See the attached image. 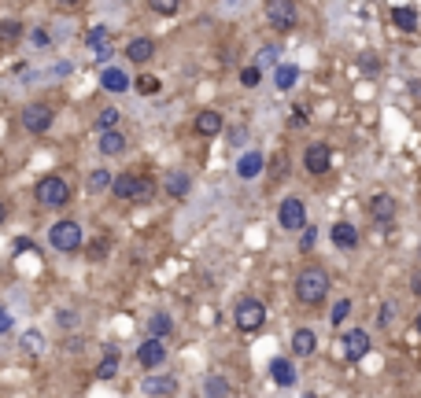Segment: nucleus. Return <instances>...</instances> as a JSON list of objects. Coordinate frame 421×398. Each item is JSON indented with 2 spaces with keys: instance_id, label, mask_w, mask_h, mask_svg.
Returning <instances> with one entry per match:
<instances>
[{
  "instance_id": "obj_47",
  "label": "nucleus",
  "mask_w": 421,
  "mask_h": 398,
  "mask_svg": "<svg viewBox=\"0 0 421 398\" xmlns=\"http://www.w3.org/2000/svg\"><path fill=\"white\" fill-rule=\"evenodd\" d=\"M8 218V207H4V199H0V222H4Z\"/></svg>"
},
{
  "instance_id": "obj_20",
  "label": "nucleus",
  "mask_w": 421,
  "mask_h": 398,
  "mask_svg": "<svg viewBox=\"0 0 421 398\" xmlns=\"http://www.w3.org/2000/svg\"><path fill=\"white\" fill-rule=\"evenodd\" d=\"M152 56H155V41L152 37H134L126 44V59L129 63H148Z\"/></svg>"
},
{
  "instance_id": "obj_45",
  "label": "nucleus",
  "mask_w": 421,
  "mask_h": 398,
  "mask_svg": "<svg viewBox=\"0 0 421 398\" xmlns=\"http://www.w3.org/2000/svg\"><path fill=\"white\" fill-rule=\"evenodd\" d=\"M362 71L374 74V71H377V59H374V56H362Z\"/></svg>"
},
{
  "instance_id": "obj_26",
  "label": "nucleus",
  "mask_w": 421,
  "mask_h": 398,
  "mask_svg": "<svg viewBox=\"0 0 421 398\" xmlns=\"http://www.w3.org/2000/svg\"><path fill=\"white\" fill-rule=\"evenodd\" d=\"M170 332H174L170 313H152V318H148V339H167Z\"/></svg>"
},
{
  "instance_id": "obj_38",
  "label": "nucleus",
  "mask_w": 421,
  "mask_h": 398,
  "mask_svg": "<svg viewBox=\"0 0 421 398\" xmlns=\"http://www.w3.org/2000/svg\"><path fill=\"white\" fill-rule=\"evenodd\" d=\"M314 240H318V229H314V225H307V229H303V236H300V251H311Z\"/></svg>"
},
{
  "instance_id": "obj_16",
  "label": "nucleus",
  "mask_w": 421,
  "mask_h": 398,
  "mask_svg": "<svg viewBox=\"0 0 421 398\" xmlns=\"http://www.w3.org/2000/svg\"><path fill=\"white\" fill-rule=\"evenodd\" d=\"M263 166H266L263 152H244V155H240V162H237V177L240 181H255L259 174H263Z\"/></svg>"
},
{
  "instance_id": "obj_44",
  "label": "nucleus",
  "mask_w": 421,
  "mask_h": 398,
  "mask_svg": "<svg viewBox=\"0 0 421 398\" xmlns=\"http://www.w3.org/2000/svg\"><path fill=\"white\" fill-rule=\"evenodd\" d=\"M30 41H34V44H48V33L45 30H34V33H30Z\"/></svg>"
},
{
  "instance_id": "obj_1",
  "label": "nucleus",
  "mask_w": 421,
  "mask_h": 398,
  "mask_svg": "<svg viewBox=\"0 0 421 398\" xmlns=\"http://www.w3.org/2000/svg\"><path fill=\"white\" fill-rule=\"evenodd\" d=\"M329 288H333V280L321 265H307V270H300V277H296V298L303 306H321Z\"/></svg>"
},
{
  "instance_id": "obj_40",
  "label": "nucleus",
  "mask_w": 421,
  "mask_h": 398,
  "mask_svg": "<svg viewBox=\"0 0 421 398\" xmlns=\"http://www.w3.org/2000/svg\"><path fill=\"white\" fill-rule=\"evenodd\" d=\"M152 11L155 15H177V4H170V0H152Z\"/></svg>"
},
{
  "instance_id": "obj_50",
  "label": "nucleus",
  "mask_w": 421,
  "mask_h": 398,
  "mask_svg": "<svg viewBox=\"0 0 421 398\" xmlns=\"http://www.w3.org/2000/svg\"><path fill=\"white\" fill-rule=\"evenodd\" d=\"M417 332H421V313H417Z\"/></svg>"
},
{
  "instance_id": "obj_30",
  "label": "nucleus",
  "mask_w": 421,
  "mask_h": 398,
  "mask_svg": "<svg viewBox=\"0 0 421 398\" xmlns=\"http://www.w3.org/2000/svg\"><path fill=\"white\" fill-rule=\"evenodd\" d=\"M23 33H26V26L19 19H0V41H4V44H15Z\"/></svg>"
},
{
  "instance_id": "obj_39",
  "label": "nucleus",
  "mask_w": 421,
  "mask_h": 398,
  "mask_svg": "<svg viewBox=\"0 0 421 398\" xmlns=\"http://www.w3.org/2000/svg\"><path fill=\"white\" fill-rule=\"evenodd\" d=\"M56 321H59V328H74L78 325V313L74 310H56Z\"/></svg>"
},
{
  "instance_id": "obj_29",
  "label": "nucleus",
  "mask_w": 421,
  "mask_h": 398,
  "mask_svg": "<svg viewBox=\"0 0 421 398\" xmlns=\"http://www.w3.org/2000/svg\"><path fill=\"white\" fill-rule=\"evenodd\" d=\"M19 346H23V351L26 354H45V336H41V332L37 328H30V332H23V339H19Z\"/></svg>"
},
{
  "instance_id": "obj_15",
  "label": "nucleus",
  "mask_w": 421,
  "mask_h": 398,
  "mask_svg": "<svg viewBox=\"0 0 421 398\" xmlns=\"http://www.w3.org/2000/svg\"><path fill=\"white\" fill-rule=\"evenodd\" d=\"M192 129H196L200 137H218V133H222V114L210 111V107H203L196 119H192Z\"/></svg>"
},
{
  "instance_id": "obj_33",
  "label": "nucleus",
  "mask_w": 421,
  "mask_h": 398,
  "mask_svg": "<svg viewBox=\"0 0 421 398\" xmlns=\"http://www.w3.org/2000/svg\"><path fill=\"white\" fill-rule=\"evenodd\" d=\"M134 89H137L141 96H159V89H163V85H159V78H152V74H141V78L134 81Z\"/></svg>"
},
{
  "instance_id": "obj_41",
  "label": "nucleus",
  "mask_w": 421,
  "mask_h": 398,
  "mask_svg": "<svg viewBox=\"0 0 421 398\" xmlns=\"http://www.w3.org/2000/svg\"><path fill=\"white\" fill-rule=\"evenodd\" d=\"M392 318H396V306L384 303V306H381V328H392Z\"/></svg>"
},
{
  "instance_id": "obj_35",
  "label": "nucleus",
  "mask_w": 421,
  "mask_h": 398,
  "mask_svg": "<svg viewBox=\"0 0 421 398\" xmlns=\"http://www.w3.org/2000/svg\"><path fill=\"white\" fill-rule=\"evenodd\" d=\"M155 195V185L148 177H141V185H137V195H134V203H148V199Z\"/></svg>"
},
{
  "instance_id": "obj_3",
  "label": "nucleus",
  "mask_w": 421,
  "mask_h": 398,
  "mask_svg": "<svg viewBox=\"0 0 421 398\" xmlns=\"http://www.w3.org/2000/svg\"><path fill=\"white\" fill-rule=\"evenodd\" d=\"M34 199H37V207L59 210V207H67V203H71V185H67L63 177L48 174V177H41L37 185H34Z\"/></svg>"
},
{
  "instance_id": "obj_6",
  "label": "nucleus",
  "mask_w": 421,
  "mask_h": 398,
  "mask_svg": "<svg viewBox=\"0 0 421 398\" xmlns=\"http://www.w3.org/2000/svg\"><path fill=\"white\" fill-rule=\"evenodd\" d=\"M19 122H23V129L26 133H48L52 129V122H56V111L48 107V104H26L23 107V114H19Z\"/></svg>"
},
{
  "instance_id": "obj_2",
  "label": "nucleus",
  "mask_w": 421,
  "mask_h": 398,
  "mask_svg": "<svg viewBox=\"0 0 421 398\" xmlns=\"http://www.w3.org/2000/svg\"><path fill=\"white\" fill-rule=\"evenodd\" d=\"M48 243H52V251H59V255H74V251H82L85 232H82L78 222L63 218V222H56L52 229H48Z\"/></svg>"
},
{
  "instance_id": "obj_12",
  "label": "nucleus",
  "mask_w": 421,
  "mask_h": 398,
  "mask_svg": "<svg viewBox=\"0 0 421 398\" xmlns=\"http://www.w3.org/2000/svg\"><path fill=\"white\" fill-rule=\"evenodd\" d=\"M369 218H374L377 225H392L396 222V199L392 195H374L369 199Z\"/></svg>"
},
{
  "instance_id": "obj_19",
  "label": "nucleus",
  "mask_w": 421,
  "mask_h": 398,
  "mask_svg": "<svg viewBox=\"0 0 421 398\" xmlns=\"http://www.w3.org/2000/svg\"><path fill=\"white\" fill-rule=\"evenodd\" d=\"M85 44L96 48V59H107V56H111V30H107V26L85 30Z\"/></svg>"
},
{
  "instance_id": "obj_46",
  "label": "nucleus",
  "mask_w": 421,
  "mask_h": 398,
  "mask_svg": "<svg viewBox=\"0 0 421 398\" xmlns=\"http://www.w3.org/2000/svg\"><path fill=\"white\" fill-rule=\"evenodd\" d=\"M292 122H296V126H303V122H307V111H303V107H296V111H292Z\"/></svg>"
},
{
  "instance_id": "obj_43",
  "label": "nucleus",
  "mask_w": 421,
  "mask_h": 398,
  "mask_svg": "<svg viewBox=\"0 0 421 398\" xmlns=\"http://www.w3.org/2000/svg\"><path fill=\"white\" fill-rule=\"evenodd\" d=\"M11 325H15V321H11V313H8L4 306H0V336H8V332H11Z\"/></svg>"
},
{
  "instance_id": "obj_23",
  "label": "nucleus",
  "mask_w": 421,
  "mask_h": 398,
  "mask_svg": "<svg viewBox=\"0 0 421 398\" xmlns=\"http://www.w3.org/2000/svg\"><path fill=\"white\" fill-rule=\"evenodd\" d=\"M392 26L403 30V33H414L417 30V8H410V4L392 8Z\"/></svg>"
},
{
  "instance_id": "obj_8",
  "label": "nucleus",
  "mask_w": 421,
  "mask_h": 398,
  "mask_svg": "<svg viewBox=\"0 0 421 398\" xmlns=\"http://www.w3.org/2000/svg\"><path fill=\"white\" fill-rule=\"evenodd\" d=\"M369 346H374L369 332H366V328H351V332H344V343H340V351H344L348 361H362V358L369 354Z\"/></svg>"
},
{
  "instance_id": "obj_10",
  "label": "nucleus",
  "mask_w": 421,
  "mask_h": 398,
  "mask_svg": "<svg viewBox=\"0 0 421 398\" xmlns=\"http://www.w3.org/2000/svg\"><path fill=\"white\" fill-rule=\"evenodd\" d=\"M141 391L148 398H174L182 391V384H177L174 376H148V380H141Z\"/></svg>"
},
{
  "instance_id": "obj_49",
  "label": "nucleus",
  "mask_w": 421,
  "mask_h": 398,
  "mask_svg": "<svg viewBox=\"0 0 421 398\" xmlns=\"http://www.w3.org/2000/svg\"><path fill=\"white\" fill-rule=\"evenodd\" d=\"M303 398H318V394H314V391H307V394H303Z\"/></svg>"
},
{
  "instance_id": "obj_5",
  "label": "nucleus",
  "mask_w": 421,
  "mask_h": 398,
  "mask_svg": "<svg viewBox=\"0 0 421 398\" xmlns=\"http://www.w3.org/2000/svg\"><path fill=\"white\" fill-rule=\"evenodd\" d=\"M278 225H281L285 232H303V229H307V203H303V199H296V195L281 199Z\"/></svg>"
},
{
  "instance_id": "obj_7",
  "label": "nucleus",
  "mask_w": 421,
  "mask_h": 398,
  "mask_svg": "<svg viewBox=\"0 0 421 398\" xmlns=\"http://www.w3.org/2000/svg\"><path fill=\"white\" fill-rule=\"evenodd\" d=\"M266 19H270V26L273 30H292L296 23H300V8L292 4V0H270L266 4Z\"/></svg>"
},
{
  "instance_id": "obj_32",
  "label": "nucleus",
  "mask_w": 421,
  "mask_h": 398,
  "mask_svg": "<svg viewBox=\"0 0 421 398\" xmlns=\"http://www.w3.org/2000/svg\"><path fill=\"white\" fill-rule=\"evenodd\" d=\"M119 122H122V111H119V107H104L100 114H96V126H100V133L119 129Z\"/></svg>"
},
{
  "instance_id": "obj_37",
  "label": "nucleus",
  "mask_w": 421,
  "mask_h": 398,
  "mask_svg": "<svg viewBox=\"0 0 421 398\" xmlns=\"http://www.w3.org/2000/svg\"><path fill=\"white\" fill-rule=\"evenodd\" d=\"M348 313H351V303H348V298H340V303L333 306V313H329V321L340 325V321H348Z\"/></svg>"
},
{
  "instance_id": "obj_24",
  "label": "nucleus",
  "mask_w": 421,
  "mask_h": 398,
  "mask_svg": "<svg viewBox=\"0 0 421 398\" xmlns=\"http://www.w3.org/2000/svg\"><path fill=\"white\" fill-rule=\"evenodd\" d=\"M300 81V66L296 63H278V71H273V85H278L281 92H288Z\"/></svg>"
},
{
  "instance_id": "obj_21",
  "label": "nucleus",
  "mask_w": 421,
  "mask_h": 398,
  "mask_svg": "<svg viewBox=\"0 0 421 398\" xmlns=\"http://www.w3.org/2000/svg\"><path fill=\"white\" fill-rule=\"evenodd\" d=\"M314 351H318V336L311 328H296L292 332V354L296 358H311Z\"/></svg>"
},
{
  "instance_id": "obj_27",
  "label": "nucleus",
  "mask_w": 421,
  "mask_h": 398,
  "mask_svg": "<svg viewBox=\"0 0 421 398\" xmlns=\"http://www.w3.org/2000/svg\"><path fill=\"white\" fill-rule=\"evenodd\" d=\"M203 398H230V380L225 376H207L203 380Z\"/></svg>"
},
{
  "instance_id": "obj_17",
  "label": "nucleus",
  "mask_w": 421,
  "mask_h": 398,
  "mask_svg": "<svg viewBox=\"0 0 421 398\" xmlns=\"http://www.w3.org/2000/svg\"><path fill=\"white\" fill-rule=\"evenodd\" d=\"M270 376H273V384H278V387H292L296 384V365L292 361H288V358H273L270 361Z\"/></svg>"
},
{
  "instance_id": "obj_25",
  "label": "nucleus",
  "mask_w": 421,
  "mask_h": 398,
  "mask_svg": "<svg viewBox=\"0 0 421 398\" xmlns=\"http://www.w3.org/2000/svg\"><path fill=\"white\" fill-rule=\"evenodd\" d=\"M119 365H122V354L115 351V346H107V351H104V361L96 365V380H111V376L119 373Z\"/></svg>"
},
{
  "instance_id": "obj_18",
  "label": "nucleus",
  "mask_w": 421,
  "mask_h": 398,
  "mask_svg": "<svg viewBox=\"0 0 421 398\" xmlns=\"http://www.w3.org/2000/svg\"><path fill=\"white\" fill-rule=\"evenodd\" d=\"M137 185H141V174H119L115 181H111V195L115 199H129V203H134V195H137Z\"/></svg>"
},
{
  "instance_id": "obj_22",
  "label": "nucleus",
  "mask_w": 421,
  "mask_h": 398,
  "mask_svg": "<svg viewBox=\"0 0 421 398\" xmlns=\"http://www.w3.org/2000/svg\"><path fill=\"white\" fill-rule=\"evenodd\" d=\"M96 152H100V155H122L126 152V137H122V133L119 129H111V133H100V140H96Z\"/></svg>"
},
{
  "instance_id": "obj_42",
  "label": "nucleus",
  "mask_w": 421,
  "mask_h": 398,
  "mask_svg": "<svg viewBox=\"0 0 421 398\" xmlns=\"http://www.w3.org/2000/svg\"><path fill=\"white\" fill-rule=\"evenodd\" d=\"M104 255H107V240H96V243L89 247V258H96V262H100Z\"/></svg>"
},
{
  "instance_id": "obj_48",
  "label": "nucleus",
  "mask_w": 421,
  "mask_h": 398,
  "mask_svg": "<svg viewBox=\"0 0 421 398\" xmlns=\"http://www.w3.org/2000/svg\"><path fill=\"white\" fill-rule=\"evenodd\" d=\"M414 291H417V295H421V273H417V277H414Z\"/></svg>"
},
{
  "instance_id": "obj_9",
  "label": "nucleus",
  "mask_w": 421,
  "mask_h": 398,
  "mask_svg": "<svg viewBox=\"0 0 421 398\" xmlns=\"http://www.w3.org/2000/svg\"><path fill=\"white\" fill-rule=\"evenodd\" d=\"M303 166H307V174H329V166H333V152H329V144H307V152H303Z\"/></svg>"
},
{
  "instance_id": "obj_4",
  "label": "nucleus",
  "mask_w": 421,
  "mask_h": 398,
  "mask_svg": "<svg viewBox=\"0 0 421 398\" xmlns=\"http://www.w3.org/2000/svg\"><path fill=\"white\" fill-rule=\"evenodd\" d=\"M233 321L240 332H259L266 325V306L259 303V298H240L237 310H233Z\"/></svg>"
},
{
  "instance_id": "obj_28",
  "label": "nucleus",
  "mask_w": 421,
  "mask_h": 398,
  "mask_svg": "<svg viewBox=\"0 0 421 398\" xmlns=\"http://www.w3.org/2000/svg\"><path fill=\"white\" fill-rule=\"evenodd\" d=\"M167 192H170L174 199H185V195L192 192V181H189V174H170V177H167Z\"/></svg>"
},
{
  "instance_id": "obj_11",
  "label": "nucleus",
  "mask_w": 421,
  "mask_h": 398,
  "mask_svg": "<svg viewBox=\"0 0 421 398\" xmlns=\"http://www.w3.org/2000/svg\"><path fill=\"white\" fill-rule=\"evenodd\" d=\"M137 361L144 365V369H155V365L167 361V343L163 339H144L137 346Z\"/></svg>"
},
{
  "instance_id": "obj_14",
  "label": "nucleus",
  "mask_w": 421,
  "mask_h": 398,
  "mask_svg": "<svg viewBox=\"0 0 421 398\" xmlns=\"http://www.w3.org/2000/svg\"><path fill=\"white\" fill-rule=\"evenodd\" d=\"M100 85L107 92H126V89H134V81H129V74L122 71V66H104V74H100Z\"/></svg>"
},
{
  "instance_id": "obj_13",
  "label": "nucleus",
  "mask_w": 421,
  "mask_h": 398,
  "mask_svg": "<svg viewBox=\"0 0 421 398\" xmlns=\"http://www.w3.org/2000/svg\"><path fill=\"white\" fill-rule=\"evenodd\" d=\"M329 240L340 247V251H355V247H359V229H355L351 222H336L329 229Z\"/></svg>"
},
{
  "instance_id": "obj_34",
  "label": "nucleus",
  "mask_w": 421,
  "mask_h": 398,
  "mask_svg": "<svg viewBox=\"0 0 421 398\" xmlns=\"http://www.w3.org/2000/svg\"><path fill=\"white\" fill-rule=\"evenodd\" d=\"M278 48H273V44H266L263 48V52H259V71H263V66H273V71H278Z\"/></svg>"
},
{
  "instance_id": "obj_36",
  "label": "nucleus",
  "mask_w": 421,
  "mask_h": 398,
  "mask_svg": "<svg viewBox=\"0 0 421 398\" xmlns=\"http://www.w3.org/2000/svg\"><path fill=\"white\" fill-rule=\"evenodd\" d=\"M259 78H263V71H259V66H244V71H240V85L255 89V85H259Z\"/></svg>"
},
{
  "instance_id": "obj_31",
  "label": "nucleus",
  "mask_w": 421,
  "mask_h": 398,
  "mask_svg": "<svg viewBox=\"0 0 421 398\" xmlns=\"http://www.w3.org/2000/svg\"><path fill=\"white\" fill-rule=\"evenodd\" d=\"M111 181H115V177H111V170H104V166H100V170L89 174L85 188H89V192H111Z\"/></svg>"
}]
</instances>
